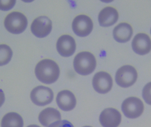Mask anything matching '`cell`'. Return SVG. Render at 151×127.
<instances>
[{
    "mask_svg": "<svg viewBox=\"0 0 151 127\" xmlns=\"http://www.w3.org/2000/svg\"><path fill=\"white\" fill-rule=\"evenodd\" d=\"M35 74L37 79L42 83L50 84L59 78L60 69L55 62L50 59H44L36 65Z\"/></svg>",
    "mask_w": 151,
    "mask_h": 127,
    "instance_id": "cell-1",
    "label": "cell"
},
{
    "mask_svg": "<svg viewBox=\"0 0 151 127\" xmlns=\"http://www.w3.org/2000/svg\"><path fill=\"white\" fill-rule=\"evenodd\" d=\"M137 76L135 68L132 66L126 65L119 68L116 72L115 81L122 88H129L136 82Z\"/></svg>",
    "mask_w": 151,
    "mask_h": 127,
    "instance_id": "cell-4",
    "label": "cell"
},
{
    "mask_svg": "<svg viewBox=\"0 0 151 127\" xmlns=\"http://www.w3.org/2000/svg\"><path fill=\"white\" fill-rule=\"evenodd\" d=\"M16 1H0V10L8 11L12 9L15 4Z\"/></svg>",
    "mask_w": 151,
    "mask_h": 127,
    "instance_id": "cell-20",
    "label": "cell"
},
{
    "mask_svg": "<svg viewBox=\"0 0 151 127\" xmlns=\"http://www.w3.org/2000/svg\"><path fill=\"white\" fill-rule=\"evenodd\" d=\"M114 39L120 43L127 42L133 35V30L130 24L127 23H122L115 27L113 30Z\"/></svg>",
    "mask_w": 151,
    "mask_h": 127,
    "instance_id": "cell-15",
    "label": "cell"
},
{
    "mask_svg": "<svg viewBox=\"0 0 151 127\" xmlns=\"http://www.w3.org/2000/svg\"><path fill=\"white\" fill-rule=\"evenodd\" d=\"M56 46L58 53L64 57H69L73 55L76 49L75 40L69 35L61 36L58 40Z\"/></svg>",
    "mask_w": 151,
    "mask_h": 127,
    "instance_id": "cell-12",
    "label": "cell"
},
{
    "mask_svg": "<svg viewBox=\"0 0 151 127\" xmlns=\"http://www.w3.org/2000/svg\"><path fill=\"white\" fill-rule=\"evenodd\" d=\"M122 110L127 118L135 119L142 114L144 110V105L140 98L130 97L123 101L122 105Z\"/></svg>",
    "mask_w": 151,
    "mask_h": 127,
    "instance_id": "cell-5",
    "label": "cell"
},
{
    "mask_svg": "<svg viewBox=\"0 0 151 127\" xmlns=\"http://www.w3.org/2000/svg\"><path fill=\"white\" fill-rule=\"evenodd\" d=\"M4 25L8 32L13 34H19L27 28V19L21 12L13 11L6 17Z\"/></svg>",
    "mask_w": 151,
    "mask_h": 127,
    "instance_id": "cell-3",
    "label": "cell"
},
{
    "mask_svg": "<svg viewBox=\"0 0 151 127\" xmlns=\"http://www.w3.org/2000/svg\"><path fill=\"white\" fill-rule=\"evenodd\" d=\"M32 102L38 106H43L49 104L53 101L54 93L51 89L43 86L34 88L31 93Z\"/></svg>",
    "mask_w": 151,
    "mask_h": 127,
    "instance_id": "cell-6",
    "label": "cell"
},
{
    "mask_svg": "<svg viewBox=\"0 0 151 127\" xmlns=\"http://www.w3.org/2000/svg\"><path fill=\"white\" fill-rule=\"evenodd\" d=\"M93 27L92 20L86 15L77 16L73 22V30L79 37H84L88 35L92 32Z\"/></svg>",
    "mask_w": 151,
    "mask_h": 127,
    "instance_id": "cell-7",
    "label": "cell"
},
{
    "mask_svg": "<svg viewBox=\"0 0 151 127\" xmlns=\"http://www.w3.org/2000/svg\"><path fill=\"white\" fill-rule=\"evenodd\" d=\"M48 127H74L73 124L67 120L59 121L52 123Z\"/></svg>",
    "mask_w": 151,
    "mask_h": 127,
    "instance_id": "cell-21",
    "label": "cell"
},
{
    "mask_svg": "<svg viewBox=\"0 0 151 127\" xmlns=\"http://www.w3.org/2000/svg\"><path fill=\"white\" fill-rule=\"evenodd\" d=\"M12 56V50L9 46L5 44L0 45V66L9 63Z\"/></svg>",
    "mask_w": 151,
    "mask_h": 127,
    "instance_id": "cell-18",
    "label": "cell"
},
{
    "mask_svg": "<svg viewBox=\"0 0 151 127\" xmlns=\"http://www.w3.org/2000/svg\"></svg>",
    "mask_w": 151,
    "mask_h": 127,
    "instance_id": "cell-25",
    "label": "cell"
},
{
    "mask_svg": "<svg viewBox=\"0 0 151 127\" xmlns=\"http://www.w3.org/2000/svg\"><path fill=\"white\" fill-rule=\"evenodd\" d=\"M119 19V13L116 9L111 7L104 8L99 12L98 20L103 27H108L114 24Z\"/></svg>",
    "mask_w": 151,
    "mask_h": 127,
    "instance_id": "cell-14",
    "label": "cell"
},
{
    "mask_svg": "<svg viewBox=\"0 0 151 127\" xmlns=\"http://www.w3.org/2000/svg\"><path fill=\"white\" fill-rule=\"evenodd\" d=\"M61 120L60 112L53 108H46L39 114V121L42 125L46 127H48L52 123Z\"/></svg>",
    "mask_w": 151,
    "mask_h": 127,
    "instance_id": "cell-16",
    "label": "cell"
},
{
    "mask_svg": "<svg viewBox=\"0 0 151 127\" xmlns=\"http://www.w3.org/2000/svg\"><path fill=\"white\" fill-rule=\"evenodd\" d=\"M56 102L59 108L65 111L73 110L76 104V98L74 94L68 90L59 92L57 96Z\"/></svg>",
    "mask_w": 151,
    "mask_h": 127,
    "instance_id": "cell-13",
    "label": "cell"
},
{
    "mask_svg": "<svg viewBox=\"0 0 151 127\" xmlns=\"http://www.w3.org/2000/svg\"><path fill=\"white\" fill-rule=\"evenodd\" d=\"M27 127H40L39 126H37V125H30V126H28Z\"/></svg>",
    "mask_w": 151,
    "mask_h": 127,
    "instance_id": "cell-23",
    "label": "cell"
},
{
    "mask_svg": "<svg viewBox=\"0 0 151 127\" xmlns=\"http://www.w3.org/2000/svg\"><path fill=\"white\" fill-rule=\"evenodd\" d=\"M5 101V96L3 91L0 89V107L3 104Z\"/></svg>",
    "mask_w": 151,
    "mask_h": 127,
    "instance_id": "cell-22",
    "label": "cell"
},
{
    "mask_svg": "<svg viewBox=\"0 0 151 127\" xmlns=\"http://www.w3.org/2000/svg\"><path fill=\"white\" fill-rule=\"evenodd\" d=\"M132 49L135 53L144 55L151 50V40L146 34L139 33L135 35L132 42Z\"/></svg>",
    "mask_w": 151,
    "mask_h": 127,
    "instance_id": "cell-11",
    "label": "cell"
},
{
    "mask_svg": "<svg viewBox=\"0 0 151 127\" xmlns=\"http://www.w3.org/2000/svg\"><path fill=\"white\" fill-rule=\"evenodd\" d=\"M96 65V58L91 53L82 52L76 55L73 61L76 72L83 75H88L95 70Z\"/></svg>",
    "mask_w": 151,
    "mask_h": 127,
    "instance_id": "cell-2",
    "label": "cell"
},
{
    "mask_svg": "<svg viewBox=\"0 0 151 127\" xmlns=\"http://www.w3.org/2000/svg\"><path fill=\"white\" fill-rule=\"evenodd\" d=\"M94 90L98 93L105 94L108 93L112 88L113 80L109 73L99 72L96 73L92 80Z\"/></svg>",
    "mask_w": 151,
    "mask_h": 127,
    "instance_id": "cell-8",
    "label": "cell"
},
{
    "mask_svg": "<svg viewBox=\"0 0 151 127\" xmlns=\"http://www.w3.org/2000/svg\"><path fill=\"white\" fill-rule=\"evenodd\" d=\"M52 28V21L46 16H41L35 19L31 27L33 34L39 38L47 36L51 32Z\"/></svg>",
    "mask_w": 151,
    "mask_h": 127,
    "instance_id": "cell-9",
    "label": "cell"
},
{
    "mask_svg": "<svg viewBox=\"0 0 151 127\" xmlns=\"http://www.w3.org/2000/svg\"><path fill=\"white\" fill-rule=\"evenodd\" d=\"M142 97L145 103L151 105V82L147 83L144 88Z\"/></svg>",
    "mask_w": 151,
    "mask_h": 127,
    "instance_id": "cell-19",
    "label": "cell"
},
{
    "mask_svg": "<svg viewBox=\"0 0 151 127\" xmlns=\"http://www.w3.org/2000/svg\"><path fill=\"white\" fill-rule=\"evenodd\" d=\"M24 121L18 113L11 112L5 114L2 119L1 127H23Z\"/></svg>",
    "mask_w": 151,
    "mask_h": 127,
    "instance_id": "cell-17",
    "label": "cell"
},
{
    "mask_svg": "<svg viewBox=\"0 0 151 127\" xmlns=\"http://www.w3.org/2000/svg\"><path fill=\"white\" fill-rule=\"evenodd\" d=\"M99 120L103 127H118L121 122L122 115L116 109L106 108L101 112Z\"/></svg>",
    "mask_w": 151,
    "mask_h": 127,
    "instance_id": "cell-10",
    "label": "cell"
},
{
    "mask_svg": "<svg viewBox=\"0 0 151 127\" xmlns=\"http://www.w3.org/2000/svg\"><path fill=\"white\" fill-rule=\"evenodd\" d=\"M83 127H92L91 126H84Z\"/></svg>",
    "mask_w": 151,
    "mask_h": 127,
    "instance_id": "cell-24",
    "label": "cell"
}]
</instances>
